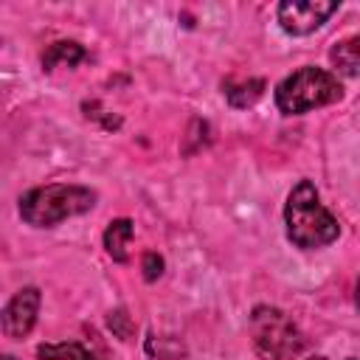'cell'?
Listing matches in <instances>:
<instances>
[{
    "mask_svg": "<svg viewBox=\"0 0 360 360\" xmlns=\"http://www.w3.org/2000/svg\"><path fill=\"white\" fill-rule=\"evenodd\" d=\"M287 239L301 250L326 248L340 236V222L321 202V194L312 180H298L284 205Z\"/></svg>",
    "mask_w": 360,
    "mask_h": 360,
    "instance_id": "1",
    "label": "cell"
},
{
    "mask_svg": "<svg viewBox=\"0 0 360 360\" xmlns=\"http://www.w3.org/2000/svg\"><path fill=\"white\" fill-rule=\"evenodd\" d=\"M96 205V191L79 183H48L20 197V217L34 228H53Z\"/></svg>",
    "mask_w": 360,
    "mask_h": 360,
    "instance_id": "2",
    "label": "cell"
},
{
    "mask_svg": "<svg viewBox=\"0 0 360 360\" xmlns=\"http://www.w3.org/2000/svg\"><path fill=\"white\" fill-rule=\"evenodd\" d=\"M343 98V84L323 68H298L276 87V107L284 115H304L315 107H326Z\"/></svg>",
    "mask_w": 360,
    "mask_h": 360,
    "instance_id": "3",
    "label": "cell"
},
{
    "mask_svg": "<svg viewBox=\"0 0 360 360\" xmlns=\"http://www.w3.org/2000/svg\"><path fill=\"white\" fill-rule=\"evenodd\" d=\"M250 338L264 360H292L304 349V335L295 321L270 304H259L250 312Z\"/></svg>",
    "mask_w": 360,
    "mask_h": 360,
    "instance_id": "4",
    "label": "cell"
},
{
    "mask_svg": "<svg viewBox=\"0 0 360 360\" xmlns=\"http://www.w3.org/2000/svg\"><path fill=\"white\" fill-rule=\"evenodd\" d=\"M338 8H340V0H284L278 3L276 17L287 34L307 37L318 31Z\"/></svg>",
    "mask_w": 360,
    "mask_h": 360,
    "instance_id": "5",
    "label": "cell"
},
{
    "mask_svg": "<svg viewBox=\"0 0 360 360\" xmlns=\"http://www.w3.org/2000/svg\"><path fill=\"white\" fill-rule=\"evenodd\" d=\"M39 304H42V292L37 287H22L20 292H14V298L0 312V326L6 338H14V340L25 338L37 323Z\"/></svg>",
    "mask_w": 360,
    "mask_h": 360,
    "instance_id": "6",
    "label": "cell"
},
{
    "mask_svg": "<svg viewBox=\"0 0 360 360\" xmlns=\"http://www.w3.org/2000/svg\"><path fill=\"white\" fill-rule=\"evenodd\" d=\"M132 233H135V222L121 217V219H112L104 231V248L107 253L112 256V262H129V242H132Z\"/></svg>",
    "mask_w": 360,
    "mask_h": 360,
    "instance_id": "7",
    "label": "cell"
},
{
    "mask_svg": "<svg viewBox=\"0 0 360 360\" xmlns=\"http://www.w3.org/2000/svg\"><path fill=\"white\" fill-rule=\"evenodd\" d=\"M87 59V51L73 42V39H59V42H51L42 53V68L45 70H56V68H76L79 62Z\"/></svg>",
    "mask_w": 360,
    "mask_h": 360,
    "instance_id": "8",
    "label": "cell"
},
{
    "mask_svg": "<svg viewBox=\"0 0 360 360\" xmlns=\"http://www.w3.org/2000/svg\"><path fill=\"white\" fill-rule=\"evenodd\" d=\"M222 87H225L228 104L236 107V110H245V107H250V104H256L262 98L267 84H264V79H248V82H231L228 79Z\"/></svg>",
    "mask_w": 360,
    "mask_h": 360,
    "instance_id": "9",
    "label": "cell"
},
{
    "mask_svg": "<svg viewBox=\"0 0 360 360\" xmlns=\"http://www.w3.org/2000/svg\"><path fill=\"white\" fill-rule=\"evenodd\" d=\"M39 360H98L84 343L79 340H59V343H39L37 346Z\"/></svg>",
    "mask_w": 360,
    "mask_h": 360,
    "instance_id": "10",
    "label": "cell"
},
{
    "mask_svg": "<svg viewBox=\"0 0 360 360\" xmlns=\"http://www.w3.org/2000/svg\"><path fill=\"white\" fill-rule=\"evenodd\" d=\"M329 59H332V65H335L343 76H349V79L357 76V68H360V39H357V37L340 39V42L332 48Z\"/></svg>",
    "mask_w": 360,
    "mask_h": 360,
    "instance_id": "11",
    "label": "cell"
},
{
    "mask_svg": "<svg viewBox=\"0 0 360 360\" xmlns=\"http://www.w3.org/2000/svg\"><path fill=\"white\" fill-rule=\"evenodd\" d=\"M146 354L158 357V360H180L186 357V346L177 340V338H158V335H149L146 340Z\"/></svg>",
    "mask_w": 360,
    "mask_h": 360,
    "instance_id": "12",
    "label": "cell"
},
{
    "mask_svg": "<svg viewBox=\"0 0 360 360\" xmlns=\"http://www.w3.org/2000/svg\"><path fill=\"white\" fill-rule=\"evenodd\" d=\"M107 326H110L112 335L121 338V340H129V335H132V321H129L127 309H112V312L107 315Z\"/></svg>",
    "mask_w": 360,
    "mask_h": 360,
    "instance_id": "13",
    "label": "cell"
},
{
    "mask_svg": "<svg viewBox=\"0 0 360 360\" xmlns=\"http://www.w3.org/2000/svg\"><path fill=\"white\" fill-rule=\"evenodd\" d=\"M141 267H143V278H146V281H158L160 273H163V259H160L155 250H146Z\"/></svg>",
    "mask_w": 360,
    "mask_h": 360,
    "instance_id": "14",
    "label": "cell"
},
{
    "mask_svg": "<svg viewBox=\"0 0 360 360\" xmlns=\"http://www.w3.org/2000/svg\"><path fill=\"white\" fill-rule=\"evenodd\" d=\"M0 360H17V357H11V354H0Z\"/></svg>",
    "mask_w": 360,
    "mask_h": 360,
    "instance_id": "15",
    "label": "cell"
},
{
    "mask_svg": "<svg viewBox=\"0 0 360 360\" xmlns=\"http://www.w3.org/2000/svg\"><path fill=\"white\" fill-rule=\"evenodd\" d=\"M309 360H323V357H321V354H315V357H309Z\"/></svg>",
    "mask_w": 360,
    "mask_h": 360,
    "instance_id": "16",
    "label": "cell"
},
{
    "mask_svg": "<svg viewBox=\"0 0 360 360\" xmlns=\"http://www.w3.org/2000/svg\"><path fill=\"white\" fill-rule=\"evenodd\" d=\"M346 360H357V357H346Z\"/></svg>",
    "mask_w": 360,
    "mask_h": 360,
    "instance_id": "17",
    "label": "cell"
}]
</instances>
